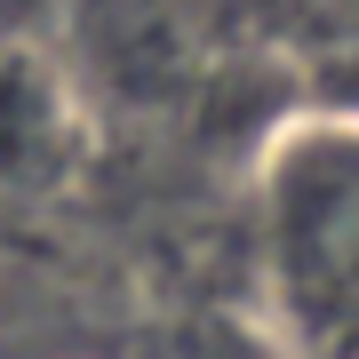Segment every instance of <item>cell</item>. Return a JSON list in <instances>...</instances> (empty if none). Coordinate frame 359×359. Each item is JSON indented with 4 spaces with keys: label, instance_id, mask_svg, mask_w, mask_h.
Segmentation results:
<instances>
[{
    "label": "cell",
    "instance_id": "6da1fadb",
    "mask_svg": "<svg viewBox=\"0 0 359 359\" xmlns=\"http://www.w3.org/2000/svg\"><path fill=\"white\" fill-rule=\"evenodd\" d=\"M311 240V280H359V160H335V168H311L304 176V200L287 208Z\"/></svg>",
    "mask_w": 359,
    "mask_h": 359
},
{
    "label": "cell",
    "instance_id": "7a4b0ae2",
    "mask_svg": "<svg viewBox=\"0 0 359 359\" xmlns=\"http://www.w3.org/2000/svg\"><path fill=\"white\" fill-rule=\"evenodd\" d=\"M48 88H40L32 65H0V168H32L40 152H48Z\"/></svg>",
    "mask_w": 359,
    "mask_h": 359
}]
</instances>
